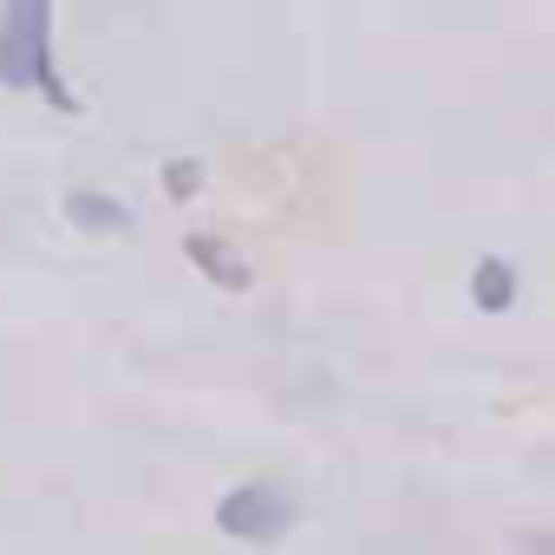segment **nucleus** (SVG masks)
Wrapping results in <instances>:
<instances>
[{
  "label": "nucleus",
  "mask_w": 555,
  "mask_h": 555,
  "mask_svg": "<svg viewBox=\"0 0 555 555\" xmlns=\"http://www.w3.org/2000/svg\"><path fill=\"white\" fill-rule=\"evenodd\" d=\"M0 86L34 92L53 112H79V92L53 60V0H0Z\"/></svg>",
  "instance_id": "1"
},
{
  "label": "nucleus",
  "mask_w": 555,
  "mask_h": 555,
  "mask_svg": "<svg viewBox=\"0 0 555 555\" xmlns=\"http://www.w3.org/2000/svg\"><path fill=\"white\" fill-rule=\"evenodd\" d=\"M216 529L235 535V542H282L295 529V496L274 490V483H235L222 503H216Z\"/></svg>",
  "instance_id": "2"
},
{
  "label": "nucleus",
  "mask_w": 555,
  "mask_h": 555,
  "mask_svg": "<svg viewBox=\"0 0 555 555\" xmlns=\"http://www.w3.org/2000/svg\"><path fill=\"white\" fill-rule=\"evenodd\" d=\"M66 222L86 229V235H105V242H118V235L138 229V216H131L118 196H105V190H73V196H66Z\"/></svg>",
  "instance_id": "3"
},
{
  "label": "nucleus",
  "mask_w": 555,
  "mask_h": 555,
  "mask_svg": "<svg viewBox=\"0 0 555 555\" xmlns=\"http://www.w3.org/2000/svg\"><path fill=\"white\" fill-rule=\"evenodd\" d=\"M516 261H503V255H483L477 261V274H470V301H477V314H503V308H516Z\"/></svg>",
  "instance_id": "4"
},
{
  "label": "nucleus",
  "mask_w": 555,
  "mask_h": 555,
  "mask_svg": "<svg viewBox=\"0 0 555 555\" xmlns=\"http://www.w3.org/2000/svg\"><path fill=\"white\" fill-rule=\"evenodd\" d=\"M183 255L209 274L216 288H229V295H242V288H248V261H242V255H229V248H222V235H190V242H183Z\"/></svg>",
  "instance_id": "5"
},
{
  "label": "nucleus",
  "mask_w": 555,
  "mask_h": 555,
  "mask_svg": "<svg viewBox=\"0 0 555 555\" xmlns=\"http://www.w3.org/2000/svg\"><path fill=\"white\" fill-rule=\"evenodd\" d=\"M164 183H170V196H196V183H203V164H183V157H170V164H164Z\"/></svg>",
  "instance_id": "6"
}]
</instances>
